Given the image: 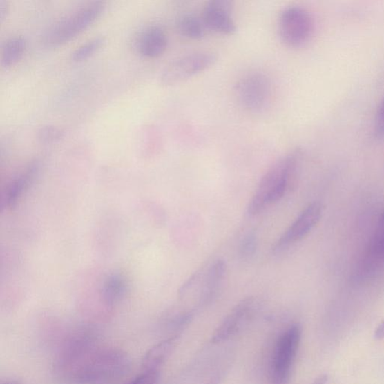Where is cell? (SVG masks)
<instances>
[{
	"mask_svg": "<svg viewBox=\"0 0 384 384\" xmlns=\"http://www.w3.org/2000/svg\"><path fill=\"white\" fill-rule=\"evenodd\" d=\"M69 368L72 379L79 383H96L121 377L128 369L130 362L125 353L113 349L89 351L83 345L70 349L61 361Z\"/></svg>",
	"mask_w": 384,
	"mask_h": 384,
	"instance_id": "cell-1",
	"label": "cell"
},
{
	"mask_svg": "<svg viewBox=\"0 0 384 384\" xmlns=\"http://www.w3.org/2000/svg\"><path fill=\"white\" fill-rule=\"evenodd\" d=\"M313 32L312 17L307 10L300 6L287 7L279 17V36L287 47H303L310 41Z\"/></svg>",
	"mask_w": 384,
	"mask_h": 384,
	"instance_id": "cell-5",
	"label": "cell"
},
{
	"mask_svg": "<svg viewBox=\"0 0 384 384\" xmlns=\"http://www.w3.org/2000/svg\"><path fill=\"white\" fill-rule=\"evenodd\" d=\"M299 154L292 153L278 160L262 177L248 207L256 215L281 200L292 188L298 170Z\"/></svg>",
	"mask_w": 384,
	"mask_h": 384,
	"instance_id": "cell-2",
	"label": "cell"
},
{
	"mask_svg": "<svg viewBox=\"0 0 384 384\" xmlns=\"http://www.w3.org/2000/svg\"><path fill=\"white\" fill-rule=\"evenodd\" d=\"M258 245L257 236L255 233H249L241 242L240 256L243 260L250 259L255 255Z\"/></svg>",
	"mask_w": 384,
	"mask_h": 384,
	"instance_id": "cell-20",
	"label": "cell"
},
{
	"mask_svg": "<svg viewBox=\"0 0 384 384\" xmlns=\"http://www.w3.org/2000/svg\"><path fill=\"white\" fill-rule=\"evenodd\" d=\"M369 249L371 260L377 261L384 258V231L375 236Z\"/></svg>",
	"mask_w": 384,
	"mask_h": 384,
	"instance_id": "cell-21",
	"label": "cell"
},
{
	"mask_svg": "<svg viewBox=\"0 0 384 384\" xmlns=\"http://www.w3.org/2000/svg\"><path fill=\"white\" fill-rule=\"evenodd\" d=\"M39 170V162H32L21 175L14 180L6 199V205L8 207H12L15 205L17 198L21 196L23 190L29 186L34 177H36Z\"/></svg>",
	"mask_w": 384,
	"mask_h": 384,
	"instance_id": "cell-14",
	"label": "cell"
},
{
	"mask_svg": "<svg viewBox=\"0 0 384 384\" xmlns=\"http://www.w3.org/2000/svg\"><path fill=\"white\" fill-rule=\"evenodd\" d=\"M102 2L87 4L60 19L44 36V46L55 48L65 45L88 29L103 14Z\"/></svg>",
	"mask_w": 384,
	"mask_h": 384,
	"instance_id": "cell-3",
	"label": "cell"
},
{
	"mask_svg": "<svg viewBox=\"0 0 384 384\" xmlns=\"http://www.w3.org/2000/svg\"><path fill=\"white\" fill-rule=\"evenodd\" d=\"M126 291L125 278L120 275L110 276L104 283L102 296L104 303L113 305L124 298Z\"/></svg>",
	"mask_w": 384,
	"mask_h": 384,
	"instance_id": "cell-17",
	"label": "cell"
},
{
	"mask_svg": "<svg viewBox=\"0 0 384 384\" xmlns=\"http://www.w3.org/2000/svg\"><path fill=\"white\" fill-rule=\"evenodd\" d=\"M2 384H20V383L16 381H6L2 383Z\"/></svg>",
	"mask_w": 384,
	"mask_h": 384,
	"instance_id": "cell-27",
	"label": "cell"
},
{
	"mask_svg": "<svg viewBox=\"0 0 384 384\" xmlns=\"http://www.w3.org/2000/svg\"><path fill=\"white\" fill-rule=\"evenodd\" d=\"M239 106L250 113L265 111L271 104L273 86L270 77L260 71L244 75L234 86Z\"/></svg>",
	"mask_w": 384,
	"mask_h": 384,
	"instance_id": "cell-4",
	"label": "cell"
},
{
	"mask_svg": "<svg viewBox=\"0 0 384 384\" xmlns=\"http://www.w3.org/2000/svg\"><path fill=\"white\" fill-rule=\"evenodd\" d=\"M167 35L159 26L153 25L140 31L133 40L136 53L144 58L155 59L162 56L168 48Z\"/></svg>",
	"mask_w": 384,
	"mask_h": 384,
	"instance_id": "cell-10",
	"label": "cell"
},
{
	"mask_svg": "<svg viewBox=\"0 0 384 384\" xmlns=\"http://www.w3.org/2000/svg\"><path fill=\"white\" fill-rule=\"evenodd\" d=\"M225 273L226 264L222 260H215L207 270L204 269V280L202 281V291H200V298L203 302L207 303L214 298L222 287Z\"/></svg>",
	"mask_w": 384,
	"mask_h": 384,
	"instance_id": "cell-12",
	"label": "cell"
},
{
	"mask_svg": "<svg viewBox=\"0 0 384 384\" xmlns=\"http://www.w3.org/2000/svg\"><path fill=\"white\" fill-rule=\"evenodd\" d=\"M375 134L378 137H384V97L378 109L376 119H375Z\"/></svg>",
	"mask_w": 384,
	"mask_h": 384,
	"instance_id": "cell-23",
	"label": "cell"
},
{
	"mask_svg": "<svg viewBox=\"0 0 384 384\" xmlns=\"http://www.w3.org/2000/svg\"><path fill=\"white\" fill-rule=\"evenodd\" d=\"M64 135L62 128L55 126H46L39 130L37 137L41 144H50L59 142Z\"/></svg>",
	"mask_w": 384,
	"mask_h": 384,
	"instance_id": "cell-19",
	"label": "cell"
},
{
	"mask_svg": "<svg viewBox=\"0 0 384 384\" xmlns=\"http://www.w3.org/2000/svg\"><path fill=\"white\" fill-rule=\"evenodd\" d=\"M233 2L228 0H213L204 6L202 20L206 28L223 35H233L237 26L233 19Z\"/></svg>",
	"mask_w": 384,
	"mask_h": 384,
	"instance_id": "cell-9",
	"label": "cell"
},
{
	"mask_svg": "<svg viewBox=\"0 0 384 384\" xmlns=\"http://www.w3.org/2000/svg\"><path fill=\"white\" fill-rule=\"evenodd\" d=\"M256 301L248 298L240 303L223 320L212 336L213 343H220L237 334L256 309Z\"/></svg>",
	"mask_w": 384,
	"mask_h": 384,
	"instance_id": "cell-11",
	"label": "cell"
},
{
	"mask_svg": "<svg viewBox=\"0 0 384 384\" xmlns=\"http://www.w3.org/2000/svg\"><path fill=\"white\" fill-rule=\"evenodd\" d=\"M302 336L299 325H294L279 338L273 359V384H287L290 372L298 352Z\"/></svg>",
	"mask_w": 384,
	"mask_h": 384,
	"instance_id": "cell-7",
	"label": "cell"
},
{
	"mask_svg": "<svg viewBox=\"0 0 384 384\" xmlns=\"http://www.w3.org/2000/svg\"><path fill=\"white\" fill-rule=\"evenodd\" d=\"M216 61L217 56L211 52H198L181 57L164 69L161 83L164 86H173L184 82L213 66Z\"/></svg>",
	"mask_w": 384,
	"mask_h": 384,
	"instance_id": "cell-6",
	"label": "cell"
},
{
	"mask_svg": "<svg viewBox=\"0 0 384 384\" xmlns=\"http://www.w3.org/2000/svg\"><path fill=\"white\" fill-rule=\"evenodd\" d=\"M104 44H106V39L104 37H96L86 42L73 52L72 60L75 63L83 62L94 54L97 53Z\"/></svg>",
	"mask_w": 384,
	"mask_h": 384,
	"instance_id": "cell-18",
	"label": "cell"
},
{
	"mask_svg": "<svg viewBox=\"0 0 384 384\" xmlns=\"http://www.w3.org/2000/svg\"><path fill=\"white\" fill-rule=\"evenodd\" d=\"M322 212L323 207L320 203L309 204L277 240L273 251L282 252L307 237L320 220Z\"/></svg>",
	"mask_w": 384,
	"mask_h": 384,
	"instance_id": "cell-8",
	"label": "cell"
},
{
	"mask_svg": "<svg viewBox=\"0 0 384 384\" xmlns=\"http://www.w3.org/2000/svg\"><path fill=\"white\" fill-rule=\"evenodd\" d=\"M329 377L326 374H321L312 384H327Z\"/></svg>",
	"mask_w": 384,
	"mask_h": 384,
	"instance_id": "cell-26",
	"label": "cell"
},
{
	"mask_svg": "<svg viewBox=\"0 0 384 384\" xmlns=\"http://www.w3.org/2000/svg\"><path fill=\"white\" fill-rule=\"evenodd\" d=\"M27 49V41L22 37H15L8 39L1 50V65L10 68L22 59Z\"/></svg>",
	"mask_w": 384,
	"mask_h": 384,
	"instance_id": "cell-16",
	"label": "cell"
},
{
	"mask_svg": "<svg viewBox=\"0 0 384 384\" xmlns=\"http://www.w3.org/2000/svg\"><path fill=\"white\" fill-rule=\"evenodd\" d=\"M177 29L182 37L191 40L202 39L205 36L206 26L196 15L187 14L180 17Z\"/></svg>",
	"mask_w": 384,
	"mask_h": 384,
	"instance_id": "cell-15",
	"label": "cell"
},
{
	"mask_svg": "<svg viewBox=\"0 0 384 384\" xmlns=\"http://www.w3.org/2000/svg\"><path fill=\"white\" fill-rule=\"evenodd\" d=\"M7 10L8 6L6 5V3L4 1H0V19H1L2 21H3V19H5Z\"/></svg>",
	"mask_w": 384,
	"mask_h": 384,
	"instance_id": "cell-25",
	"label": "cell"
},
{
	"mask_svg": "<svg viewBox=\"0 0 384 384\" xmlns=\"http://www.w3.org/2000/svg\"><path fill=\"white\" fill-rule=\"evenodd\" d=\"M374 338L377 340L384 339V320H382L374 331Z\"/></svg>",
	"mask_w": 384,
	"mask_h": 384,
	"instance_id": "cell-24",
	"label": "cell"
},
{
	"mask_svg": "<svg viewBox=\"0 0 384 384\" xmlns=\"http://www.w3.org/2000/svg\"><path fill=\"white\" fill-rule=\"evenodd\" d=\"M178 340V336H173L151 348L143 360V366L146 371L157 370L172 354Z\"/></svg>",
	"mask_w": 384,
	"mask_h": 384,
	"instance_id": "cell-13",
	"label": "cell"
},
{
	"mask_svg": "<svg viewBox=\"0 0 384 384\" xmlns=\"http://www.w3.org/2000/svg\"><path fill=\"white\" fill-rule=\"evenodd\" d=\"M159 378L158 370L146 371L128 384H157Z\"/></svg>",
	"mask_w": 384,
	"mask_h": 384,
	"instance_id": "cell-22",
	"label": "cell"
},
{
	"mask_svg": "<svg viewBox=\"0 0 384 384\" xmlns=\"http://www.w3.org/2000/svg\"><path fill=\"white\" fill-rule=\"evenodd\" d=\"M381 223L383 225H384V209L381 215Z\"/></svg>",
	"mask_w": 384,
	"mask_h": 384,
	"instance_id": "cell-28",
	"label": "cell"
}]
</instances>
